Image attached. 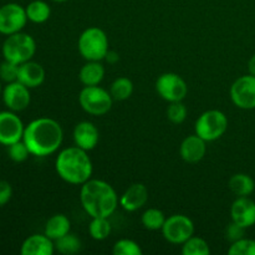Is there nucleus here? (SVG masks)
Listing matches in <instances>:
<instances>
[{"mask_svg": "<svg viewBox=\"0 0 255 255\" xmlns=\"http://www.w3.org/2000/svg\"><path fill=\"white\" fill-rule=\"evenodd\" d=\"M22 141L31 156L47 157L56 153L64 141L61 125L50 117L35 119L25 126Z\"/></svg>", "mask_w": 255, "mask_h": 255, "instance_id": "obj_1", "label": "nucleus"}, {"mask_svg": "<svg viewBox=\"0 0 255 255\" xmlns=\"http://www.w3.org/2000/svg\"><path fill=\"white\" fill-rule=\"evenodd\" d=\"M80 202L91 218H110L120 206L114 187L102 179L90 178L80 189Z\"/></svg>", "mask_w": 255, "mask_h": 255, "instance_id": "obj_2", "label": "nucleus"}, {"mask_svg": "<svg viewBox=\"0 0 255 255\" xmlns=\"http://www.w3.org/2000/svg\"><path fill=\"white\" fill-rule=\"evenodd\" d=\"M55 171L64 182L82 186L94 173V164L87 151L77 146L61 149L55 159Z\"/></svg>", "mask_w": 255, "mask_h": 255, "instance_id": "obj_3", "label": "nucleus"}, {"mask_svg": "<svg viewBox=\"0 0 255 255\" xmlns=\"http://www.w3.org/2000/svg\"><path fill=\"white\" fill-rule=\"evenodd\" d=\"M77 49L86 61H102L110 50L109 37L100 27H87L79 36Z\"/></svg>", "mask_w": 255, "mask_h": 255, "instance_id": "obj_4", "label": "nucleus"}, {"mask_svg": "<svg viewBox=\"0 0 255 255\" xmlns=\"http://www.w3.org/2000/svg\"><path fill=\"white\" fill-rule=\"evenodd\" d=\"M4 60L11 61L16 65L32 60L36 52V41L31 35L26 32H15L6 36L1 47Z\"/></svg>", "mask_w": 255, "mask_h": 255, "instance_id": "obj_5", "label": "nucleus"}, {"mask_svg": "<svg viewBox=\"0 0 255 255\" xmlns=\"http://www.w3.org/2000/svg\"><path fill=\"white\" fill-rule=\"evenodd\" d=\"M228 129V117L221 110L204 111L197 119L194 132L206 142H213L221 138Z\"/></svg>", "mask_w": 255, "mask_h": 255, "instance_id": "obj_6", "label": "nucleus"}, {"mask_svg": "<svg viewBox=\"0 0 255 255\" xmlns=\"http://www.w3.org/2000/svg\"><path fill=\"white\" fill-rule=\"evenodd\" d=\"M79 104L86 114L91 116H104L112 109L114 99L110 91L96 86H85L79 94Z\"/></svg>", "mask_w": 255, "mask_h": 255, "instance_id": "obj_7", "label": "nucleus"}, {"mask_svg": "<svg viewBox=\"0 0 255 255\" xmlns=\"http://www.w3.org/2000/svg\"><path fill=\"white\" fill-rule=\"evenodd\" d=\"M162 236L168 243L182 246L186 241H188L192 236H194V223L188 216L184 214H172L166 218L163 227H162Z\"/></svg>", "mask_w": 255, "mask_h": 255, "instance_id": "obj_8", "label": "nucleus"}, {"mask_svg": "<svg viewBox=\"0 0 255 255\" xmlns=\"http://www.w3.org/2000/svg\"><path fill=\"white\" fill-rule=\"evenodd\" d=\"M157 94L168 104L183 101L188 95V85L186 80L176 72H164L156 81Z\"/></svg>", "mask_w": 255, "mask_h": 255, "instance_id": "obj_9", "label": "nucleus"}, {"mask_svg": "<svg viewBox=\"0 0 255 255\" xmlns=\"http://www.w3.org/2000/svg\"><path fill=\"white\" fill-rule=\"evenodd\" d=\"M27 21L25 7L17 2H7L0 6V34L9 36L22 31Z\"/></svg>", "mask_w": 255, "mask_h": 255, "instance_id": "obj_10", "label": "nucleus"}, {"mask_svg": "<svg viewBox=\"0 0 255 255\" xmlns=\"http://www.w3.org/2000/svg\"><path fill=\"white\" fill-rule=\"evenodd\" d=\"M231 100L238 109H255V76L243 75L231 86Z\"/></svg>", "mask_w": 255, "mask_h": 255, "instance_id": "obj_11", "label": "nucleus"}, {"mask_svg": "<svg viewBox=\"0 0 255 255\" xmlns=\"http://www.w3.org/2000/svg\"><path fill=\"white\" fill-rule=\"evenodd\" d=\"M25 125L16 112L0 111V144L10 146L15 142L22 139Z\"/></svg>", "mask_w": 255, "mask_h": 255, "instance_id": "obj_12", "label": "nucleus"}, {"mask_svg": "<svg viewBox=\"0 0 255 255\" xmlns=\"http://www.w3.org/2000/svg\"><path fill=\"white\" fill-rule=\"evenodd\" d=\"M1 97L7 110L14 112L24 111L31 101L30 89L17 80L5 85L1 92Z\"/></svg>", "mask_w": 255, "mask_h": 255, "instance_id": "obj_13", "label": "nucleus"}, {"mask_svg": "<svg viewBox=\"0 0 255 255\" xmlns=\"http://www.w3.org/2000/svg\"><path fill=\"white\" fill-rule=\"evenodd\" d=\"M231 218L246 229L255 226V202L249 197H237L231 207Z\"/></svg>", "mask_w": 255, "mask_h": 255, "instance_id": "obj_14", "label": "nucleus"}, {"mask_svg": "<svg viewBox=\"0 0 255 255\" xmlns=\"http://www.w3.org/2000/svg\"><path fill=\"white\" fill-rule=\"evenodd\" d=\"M75 146L90 152L99 144L100 132L99 128L90 121H81L75 126L72 132Z\"/></svg>", "mask_w": 255, "mask_h": 255, "instance_id": "obj_15", "label": "nucleus"}, {"mask_svg": "<svg viewBox=\"0 0 255 255\" xmlns=\"http://www.w3.org/2000/svg\"><path fill=\"white\" fill-rule=\"evenodd\" d=\"M148 202V189L143 183H133L120 197V207L126 212H136Z\"/></svg>", "mask_w": 255, "mask_h": 255, "instance_id": "obj_16", "label": "nucleus"}, {"mask_svg": "<svg viewBox=\"0 0 255 255\" xmlns=\"http://www.w3.org/2000/svg\"><path fill=\"white\" fill-rule=\"evenodd\" d=\"M207 153V142L198 134L187 136L179 146V154L187 163H198Z\"/></svg>", "mask_w": 255, "mask_h": 255, "instance_id": "obj_17", "label": "nucleus"}, {"mask_svg": "<svg viewBox=\"0 0 255 255\" xmlns=\"http://www.w3.org/2000/svg\"><path fill=\"white\" fill-rule=\"evenodd\" d=\"M45 77H46V72L39 62L29 60V61L19 65L17 81H20L29 89H36V87L41 86L45 81Z\"/></svg>", "mask_w": 255, "mask_h": 255, "instance_id": "obj_18", "label": "nucleus"}, {"mask_svg": "<svg viewBox=\"0 0 255 255\" xmlns=\"http://www.w3.org/2000/svg\"><path fill=\"white\" fill-rule=\"evenodd\" d=\"M54 253L55 242L45 233L27 237L20 247L21 255H52Z\"/></svg>", "mask_w": 255, "mask_h": 255, "instance_id": "obj_19", "label": "nucleus"}, {"mask_svg": "<svg viewBox=\"0 0 255 255\" xmlns=\"http://www.w3.org/2000/svg\"><path fill=\"white\" fill-rule=\"evenodd\" d=\"M106 70L101 61H87L79 71V79L84 86H96L104 80Z\"/></svg>", "mask_w": 255, "mask_h": 255, "instance_id": "obj_20", "label": "nucleus"}, {"mask_svg": "<svg viewBox=\"0 0 255 255\" xmlns=\"http://www.w3.org/2000/svg\"><path fill=\"white\" fill-rule=\"evenodd\" d=\"M70 231H71V222H70L69 217L62 213H57L50 217L44 228V233L54 242L66 236L67 233H70Z\"/></svg>", "mask_w": 255, "mask_h": 255, "instance_id": "obj_21", "label": "nucleus"}, {"mask_svg": "<svg viewBox=\"0 0 255 255\" xmlns=\"http://www.w3.org/2000/svg\"><path fill=\"white\" fill-rule=\"evenodd\" d=\"M228 187L237 197H249L255 192V181L247 173H237L229 178Z\"/></svg>", "mask_w": 255, "mask_h": 255, "instance_id": "obj_22", "label": "nucleus"}, {"mask_svg": "<svg viewBox=\"0 0 255 255\" xmlns=\"http://www.w3.org/2000/svg\"><path fill=\"white\" fill-rule=\"evenodd\" d=\"M27 20L34 24H44L51 15V7L44 0H32L25 6Z\"/></svg>", "mask_w": 255, "mask_h": 255, "instance_id": "obj_23", "label": "nucleus"}, {"mask_svg": "<svg viewBox=\"0 0 255 255\" xmlns=\"http://www.w3.org/2000/svg\"><path fill=\"white\" fill-rule=\"evenodd\" d=\"M110 94L114 101H126L133 94V82L128 77H117L110 86Z\"/></svg>", "mask_w": 255, "mask_h": 255, "instance_id": "obj_24", "label": "nucleus"}, {"mask_svg": "<svg viewBox=\"0 0 255 255\" xmlns=\"http://www.w3.org/2000/svg\"><path fill=\"white\" fill-rule=\"evenodd\" d=\"M82 243L79 237L74 233H67L55 241V251L62 255H74L81 251Z\"/></svg>", "mask_w": 255, "mask_h": 255, "instance_id": "obj_25", "label": "nucleus"}, {"mask_svg": "<svg viewBox=\"0 0 255 255\" xmlns=\"http://www.w3.org/2000/svg\"><path fill=\"white\" fill-rule=\"evenodd\" d=\"M167 217L158 208H148L141 216V223L148 231H161Z\"/></svg>", "mask_w": 255, "mask_h": 255, "instance_id": "obj_26", "label": "nucleus"}, {"mask_svg": "<svg viewBox=\"0 0 255 255\" xmlns=\"http://www.w3.org/2000/svg\"><path fill=\"white\" fill-rule=\"evenodd\" d=\"M112 226L110 223L109 218H91L89 226V233L91 236L92 239L95 241H105V239L109 238V236L111 234Z\"/></svg>", "mask_w": 255, "mask_h": 255, "instance_id": "obj_27", "label": "nucleus"}, {"mask_svg": "<svg viewBox=\"0 0 255 255\" xmlns=\"http://www.w3.org/2000/svg\"><path fill=\"white\" fill-rule=\"evenodd\" d=\"M182 254L183 255H209L211 248L206 239L201 237L192 236L188 241L182 244Z\"/></svg>", "mask_w": 255, "mask_h": 255, "instance_id": "obj_28", "label": "nucleus"}, {"mask_svg": "<svg viewBox=\"0 0 255 255\" xmlns=\"http://www.w3.org/2000/svg\"><path fill=\"white\" fill-rule=\"evenodd\" d=\"M112 253L114 255H142L143 251L137 242L124 238L114 244Z\"/></svg>", "mask_w": 255, "mask_h": 255, "instance_id": "obj_29", "label": "nucleus"}, {"mask_svg": "<svg viewBox=\"0 0 255 255\" xmlns=\"http://www.w3.org/2000/svg\"><path fill=\"white\" fill-rule=\"evenodd\" d=\"M187 115H188V110H187L183 101L171 102L168 109H167V117L174 125L183 124L187 119Z\"/></svg>", "mask_w": 255, "mask_h": 255, "instance_id": "obj_30", "label": "nucleus"}, {"mask_svg": "<svg viewBox=\"0 0 255 255\" xmlns=\"http://www.w3.org/2000/svg\"><path fill=\"white\" fill-rule=\"evenodd\" d=\"M229 255H255V241L249 238H242L231 244L228 249Z\"/></svg>", "mask_w": 255, "mask_h": 255, "instance_id": "obj_31", "label": "nucleus"}, {"mask_svg": "<svg viewBox=\"0 0 255 255\" xmlns=\"http://www.w3.org/2000/svg\"><path fill=\"white\" fill-rule=\"evenodd\" d=\"M7 154H9V158L11 159L12 162L21 163V162L26 161L31 153H30L29 148H27V146L25 144V142L22 141V139H20V141L7 146Z\"/></svg>", "mask_w": 255, "mask_h": 255, "instance_id": "obj_32", "label": "nucleus"}, {"mask_svg": "<svg viewBox=\"0 0 255 255\" xmlns=\"http://www.w3.org/2000/svg\"><path fill=\"white\" fill-rule=\"evenodd\" d=\"M17 74H19V65L14 64L11 61H4L0 64V80L6 84L17 80Z\"/></svg>", "mask_w": 255, "mask_h": 255, "instance_id": "obj_33", "label": "nucleus"}, {"mask_svg": "<svg viewBox=\"0 0 255 255\" xmlns=\"http://www.w3.org/2000/svg\"><path fill=\"white\" fill-rule=\"evenodd\" d=\"M246 228L241 227L239 224L234 223V222H231V223L227 226L226 231H224V236H226L227 241H229L231 243H234V242L239 241V239L244 238L246 236Z\"/></svg>", "mask_w": 255, "mask_h": 255, "instance_id": "obj_34", "label": "nucleus"}, {"mask_svg": "<svg viewBox=\"0 0 255 255\" xmlns=\"http://www.w3.org/2000/svg\"><path fill=\"white\" fill-rule=\"evenodd\" d=\"M12 197V187L9 182L0 181V207L10 202Z\"/></svg>", "mask_w": 255, "mask_h": 255, "instance_id": "obj_35", "label": "nucleus"}, {"mask_svg": "<svg viewBox=\"0 0 255 255\" xmlns=\"http://www.w3.org/2000/svg\"><path fill=\"white\" fill-rule=\"evenodd\" d=\"M104 60H106L110 65H115L116 62H119L120 55L116 51H114V50H109V52H107Z\"/></svg>", "mask_w": 255, "mask_h": 255, "instance_id": "obj_36", "label": "nucleus"}, {"mask_svg": "<svg viewBox=\"0 0 255 255\" xmlns=\"http://www.w3.org/2000/svg\"><path fill=\"white\" fill-rule=\"evenodd\" d=\"M248 71L249 74L255 76V54L249 59L248 61Z\"/></svg>", "mask_w": 255, "mask_h": 255, "instance_id": "obj_37", "label": "nucleus"}, {"mask_svg": "<svg viewBox=\"0 0 255 255\" xmlns=\"http://www.w3.org/2000/svg\"><path fill=\"white\" fill-rule=\"evenodd\" d=\"M51 1H54V2H66V1H69V0H51Z\"/></svg>", "mask_w": 255, "mask_h": 255, "instance_id": "obj_38", "label": "nucleus"}, {"mask_svg": "<svg viewBox=\"0 0 255 255\" xmlns=\"http://www.w3.org/2000/svg\"><path fill=\"white\" fill-rule=\"evenodd\" d=\"M1 92H2V86H1V80H0V96H1Z\"/></svg>", "mask_w": 255, "mask_h": 255, "instance_id": "obj_39", "label": "nucleus"}]
</instances>
